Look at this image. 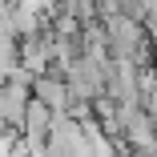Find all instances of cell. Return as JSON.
Listing matches in <instances>:
<instances>
[{
    "label": "cell",
    "instance_id": "cell-1",
    "mask_svg": "<svg viewBox=\"0 0 157 157\" xmlns=\"http://www.w3.org/2000/svg\"><path fill=\"white\" fill-rule=\"evenodd\" d=\"M101 28H105V52L109 60H129V65H145L149 52H153V40H149V24L125 16V12H109L101 16Z\"/></svg>",
    "mask_w": 157,
    "mask_h": 157
},
{
    "label": "cell",
    "instance_id": "cell-2",
    "mask_svg": "<svg viewBox=\"0 0 157 157\" xmlns=\"http://www.w3.org/2000/svg\"><path fill=\"white\" fill-rule=\"evenodd\" d=\"M33 97L44 101L56 117H60V113H69V109L77 105V101H73V93H69V81H65V77H56V73H40V77L33 81Z\"/></svg>",
    "mask_w": 157,
    "mask_h": 157
},
{
    "label": "cell",
    "instance_id": "cell-3",
    "mask_svg": "<svg viewBox=\"0 0 157 157\" xmlns=\"http://www.w3.org/2000/svg\"><path fill=\"white\" fill-rule=\"evenodd\" d=\"M153 69H157V44H153Z\"/></svg>",
    "mask_w": 157,
    "mask_h": 157
}]
</instances>
